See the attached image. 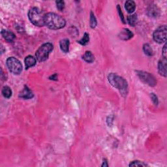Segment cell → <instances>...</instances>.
I'll use <instances>...</instances> for the list:
<instances>
[{
    "instance_id": "4316f807",
    "label": "cell",
    "mask_w": 167,
    "mask_h": 167,
    "mask_svg": "<svg viewBox=\"0 0 167 167\" xmlns=\"http://www.w3.org/2000/svg\"><path fill=\"white\" fill-rule=\"evenodd\" d=\"M102 166L103 167H105V166H108V162L106 159H104L103 160V164H102Z\"/></svg>"
},
{
    "instance_id": "5b68a950",
    "label": "cell",
    "mask_w": 167,
    "mask_h": 167,
    "mask_svg": "<svg viewBox=\"0 0 167 167\" xmlns=\"http://www.w3.org/2000/svg\"><path fill=\"white\" fill-rule=\"evenodd\" d=\"M7 66L10 71L14 74H20L22 70V65L21 62L14 57L8 58L6 61Z\"/></svg>"
},
{
    "instance_id": "d4e9b609",
    "label": "cell",
    "mask_w": 167,
    "mask_h": 167,
    "mask_svg": "<svg viewBox=\"0 0 167 167\" xmlns=\"http://www.w3.org/2000/svg\"><path fill=\"white\" fill-rule=\"evenodd\" d=\"M117 9H118V12H119V15H120V16L121 18V20H122V22L123 24H125V18H124V16H123V15L122 13V9H121V7H120L119 5H118V6H117Z\"/></svg>"
},
{
    "instance_id": "9a60e30c",
    "label": "cell",
    "mask_w": 167,
    "mask_h": 167,
    "mask_svg": "<svg viewBox=\"0 0 167 167\" xmlns=\"http://www.w3.org/2000/svg\"><path fill=\"white\" fill-rule=\"evenodd\" d=\"M125 8L127 12L129 13H133V12L135 11L136 9V4L135 2L131 1V0H129V1H127L125 3Z\"/></svg>"
},
{
    "instance_id": "8992f818",
    "label": "cell",
    "mask_w": 167,
    "mask_h": 167,
    "mask_svg": "<svg viewBox=\"0 0 167 167\" xmlns=\"http://www.w3.org/2000/svg\"><path fill=\"white\" fill-rule=\"evenodd\" d=\"M167 37V28L165 26H161L159 27L157 30L153 32V38L157 43H163L166 40Z\"/></svg>"
},
{
    "instance_id": "44dd1931",
    "label": "cell",
    "mask_w": 167,
    "mask_h": 167,
    "mask_svg": "<svg viewBox=\"0 0 167 167\" xmlns=\"http://www.w3.org/2000/svg\"><path fill=\"white\" fill-rule=\"evenodd\" d=\"M97 20H96V18L94 14L93 13V12L91 11L90 13V26L91 28H95L96 26H97Z\"/></svg>"
},
{
    "instance_id": "ac0fdd59",
    "label": "cell",
    "mask_w": 167,
    "mask_h": 167,
    "mask_svg": "<svg viewBox=\"0 0 167 167\" xmlns=\"http://www.w3.org/2000/svg\"><path fill=\"white\" fill-rule=\"evenodd\" d=\"M137 20H138V18H137V15L136 14H132L127 16L128 23L132 27L135 26L137 22Z\"/></svg>"
},
{
    "instance_id": "5bb4252c",
    "label": "cell",
    "mask_w": 167,
    "mask_h": 167,
    "mask_svg": "<svg viewBox=\"0 0 167 167\" xmlns=\"http://www.w3.org/2000/svg\"><path fill=\"white\" fill-rule=\"evenodd\" d=\"M69 44H70V42L68 39H64L61 40L60 42V47L61 51H63L65 53L69 52Z\"/></svg>"
},
{
    "instance_id": "603a6c76",
    "label": "cell",
    "mask_w": 167,
    "mask_h": 167,
    "mask_svg": "<svg viewBox=\"0 0 167 167\" xmlns=\"http://www.w3.org/2000/svg\"><path fill=\"white\" fill-rule=\"evenodd\" d=\"M57 9L60 11H63L65 9V2L64 1H57L56 2Z\"/></svg>"
},
{
    "instance_id": "4fadbf2b",
    "label": "cell",
    "mask_w": 167,
    "mask_h": 167,
    "mask_svg": "<svg viewBox=\"0 0 167 167\" xmlns=\"http://www.w3.org/2000/svg\"><path fill=\"white\" fill-rule=\"evenodd\" d=\"M25 67H26V70H28L30 67L35 66L37 61L35 58L32 56H28L26 58H25Z\"/></svg>"
},
{
    "instance_id": "277c9868",
    "label": "cell",
    "mask_w": 167,
    "mask_h": 167,
    "mask_svg": "<svg viewBox=\"0 0 167 167\" xmlns=\"http://www.w3.org/2000/svg\"><path fill=\"white\" fill-rule=\"evenodd\" d=\"M53 48V44L51 43H44L41 45L35 52V56L37 61L39 62H43L47 60Z\"/></svg>"
},
{
    "instance_id": "484cf974",
    "label": "cell",
    "mask_w": 167,
    "mask_h": 167,
    "mask_svg": "<svg viewBox=\"0 0 167 167\" xmlns=\"http://www.w3.org/2000/svg\"><path fill=\"white\" fill-rule=\"evenodd\" d=\"M162 56L164 57H166V44H165L163 49H162Z\"/></svg>"
},
{
    "instance_id": "83f0119b",
    "label": "cell",
    "mask_w": 167,
    "mask_h": 167,
    "mask_svg": "<svg viewBox=\"0 0 167 167\" xmlns=\"http://www.w3.org/2000/svg\"><path fill=\"white\" fill-rule=\"evenodd\" d=\"M53 78L52 79V80H57V74H54V75H52V76L51 77H50V78Z\"/></svg>"
},
{
    "instance_id": "d6986e66",
    "label": "cell",
    "mask_w": 167,
    "mask_h": 167,
    "mask_svg": "<svg viewBox=\"0 0 167 167\" xmlns=\"http://www.w3.org/2000/svg\"><path fill=\"white\" fill-rule=\"evenodd\" d=\"M143 51L145 53L146 55H147L148 56H152L153 55V49L151 47V46H150L149 44L146 43L144 44L143 46Z\"/></svg>"
},
{
    "instance_id": "ffe728a7",
    "label": "cell",
    "mask_w": 167,
    "mask_h": 167,
    "mask_svg": "<svg viewBox=\"0 0 167 167\" xmlns=\"http://www.w3.org/2000/svg\"><path fill=\"white\" fill-rule=\"evenodd\" d=\"M89 41H90V35L87 33H85L82 38L80 41H78V43L83 46H85L89 43Z\"/></svg>"
},
{
    "instance_id": "7a4b0ae2",
    "label": "cell",
    "mask_w": 167,
    "mask_h": 167,
    "mask_svg": "<svg viewBox=\"0 0 167 167\" xmlns=\"http://www.w3.org/2000/svg\"><path fill=\"white\" fill-rule=\"evenodd\" d=\"M108 82L110 84L118 89L123 97H125L128 93V84L125 79L116 73H110L108 76Z\"/></svg>"
},
{
    "instance_id": "6da1fadb",
    "label": "cell",
    "mask_w": 167,
    "mask_h": 167,
    "mask_svg": "<svg viewBox=\"0 0 167 167\" xmlns=\"http://www.w3.org/2000/svg\"><path fill=\"white\" fill-rule=\"evenodd\" d=\"M44 25L51 30H60L64 28L66 22L62 16L54 12H48L44 15Z\"/></svg>"
},
{
    "instance_id": "9c48e42d",
    "label": "cell",
    "mask_w": 167,
    "mask_h": 167,
    "mask_svg": "<svg viewBox=\"0 0 167 167\" xmlns=\"http://www.w3.org/2000/svg\"><path fill=\"white\" fill-rule=\"evenodd\" d=\"M147 14L149 17L157 18L160 15L159 8L156 5H150L147 9Z\"/></svg>"
},
{
    "instance_id": "2e32d148",
    "label": "cell",
    "mask_w": 167,
    "mask_h": 167,
    "mask_svg": "<svg viewBox=\"0 0 167 167\" xmlns=\"http://www.w3.org/2000/svg\"><path fill=\"white\" fill-rule=\"evenodd\" d=\"M83 59L87 63H93L95 60V57L93 55V54L91 53L90 51H86L85 54H84L83 56Z\"/></svg>"
},
{
    "instance_id": "30bf717a",
    "label": "cell",
    "mask_w": 167,
    "mask_h": 167,
    "mask_svg": "<svg viewBox=\"0 0 167 167\" xmlns=\"http://www.w3.org/2000/svg\"><path fill=\"white\" fill-rule=\"evenodd\" d=\"M33 93L30 89L27 86H24V88L21 91V92L19 94V97L22 98L24 99H30L33 97Z\"/></svg>"
},
{
    "instance_id": "8fae6325",
    "label": "cell",
    "mask_w": 167,
    "mask_h": 167,
    "mask_svg": "<svg viewBox=\"0 0 167 167\" xmlns=\"http://www.w3.org/2000/svg\"><path fill=\"white\" fill-rule=\"evenodd\" d=\"M1 34L3 37V39L6 41L9 42V43H11V42L13 41L16 38L15 33L13 32H12L11 31L3 30L1 31Z\"/></svg>"
},
{
    "instance_id": "52a82bcc",
    "label": "cell",
    "mask_w": 167,
    "mask_h": 167,
    "mask_svg": "<svg viewBox=\"0 0 167 167\" xmlns=\"http://www.w3.org/2000/svg\"><path fill=\"white\" fill-rule=\"evenodd\" d=\"M136 74L138 77H139L140 80L144 82L146 84L149 85V86L154 87L157 84V81L152 74L149 73L141 71V70H137Z\"/></svg>"
},
{
    "instance_id": "e0dca14e",
    "label": "cell",
    "mask_w": 167,
    "mask_h": 167,
    "mask_svg": "<svg viewBox=\"0 0 167 167\" xmlns=\"http://www.w3.org/2000/svg\"><path fill=\"white\" fill-rule=\"evenodd\" d=\"M2 93L3 97L7 99H9L12 96V90L10 87L7 86H5L3 87Z\"/></svg>"
},
{
    "instance_id": "7c38bea8",
    "label": "cell",
    "mask_w": 167,
    "mask_h": 167,
    "mask_svg": "<svg viewBox=\"0 0 167 167\" xmlns=\"http://www.w3.org/2000/svg\"><path fill=\"white\" fill-rule=\"evenodd\" d=\"M119 38L123 41L131 39L133 37V33L128 29H123L119 33Z\"/></svg>"
},
{
    "instance_id": "7402d4cb",
    "label": "cell",
    "mask_w": 167,
    "mask_h": 167,
    "mask_svg": "<svg viewBox=\"0 0 167 167\" xmlns=\"http://www.w3.org/2000/svg\"><path fill=\"white\" fill-rule=\"evenodd\" d=\"M148 166L144 162L139 161H132L130 164H129V166Z\"/></svg>"
},
{
    "instance_id": "f1b7e54d",
    "label": "cell",
    "mask_w": 167,
    "mask_h": 167,
    "mask_svg": "<svg viewBox=\"0 0 167 167\" xmlns=\"http://www.w3.org/2000/svg\"><path fill=\"white\" fill-rule=\"evenodd\" d=\"M1 50H2L1 52H2V54H3V52H4V51H3V45H2V44H1Z\"/></svg>"
},
{
    "instance_id": "ba28073f",
    "label": "cell",
    "mask_w": 167,
    "mask_h": 167,
    "mask_svg": "<svg viewBox=\"0 0 167 167\" xmlns=\"http://www.w3.org/2000/svg\"><path fill=\"white\" fill-rule=\"evenodd\" d=\"M166 57H162V60L159 61L158 64V71L161 76L166 77Z\"/></svg>"
},
{
    "instance_id": "cb8c5ba5",
    "label": "cell",
    "mask_w": 167,
    "mask_h": 167,
    "mask_svg": "<svg viewBox=\"0 0 167 167\" xmlns=\"http://www.w3.org/2000/svg\"><path fill=\"white\" fill-rule=\"evenodd\" d=\"M151 99L152 100V101L153 103V104H155V105H157L159 101H158V98L157 97V95L155 93H151Z\"/></svg>"
},
{
    "instance_id": "3957f363",
    "label": "cell",
    "mask_w": 167,
    "mask_h": 167,
    "mask_svg": "<svg viewBox=\"0 0 167 167\" xmlns=\"http://www.w3.org/2000/svg\"><path fill=\"white\" fill-rule=\"evenodd\" d=\"M44 15L37 7H32L28 12V18L30 22L36 26L43 27L44 26Z\"/></svg>"
}]
</instances>
